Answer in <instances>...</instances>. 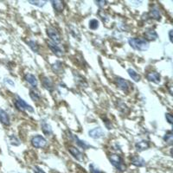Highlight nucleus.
I'll list each match as a JSON object with an SVG mask.
<instances>
[{
  "label": "nucleus",
  "instance_id": "nucleus-1",
  "mask_svg": "<svg viewBox=\"0 0 173 173\" xmlns=\"http://www.w3.org/2000/svg\"><path fill=\"white\" fill-rule=\"evenodd\" d=\"M128 42L130 46L132 49H136V50H139V51H146L149 49V43L148 42L144 39V38L140 37H133L130 38L128 40Z\"/></svg>",
  "mask_w": 173,
  "mask_h": 173
},
{
  "label": "nucleus",
  "instance_id": "nucleus-2",
  "mask_svg": "<svg viewBox=\"0 0 173 173\" xmlns=\"http://www.w3.org/2000/svg\"><path fill=\"white\" fill-rule=\"evenodd\" d=\"M109 160L111 164L113 165L116 169H118L121 171H124L126 169V167L125 166L124 160L121 158L120 155L118 154H110L109 155Z\"/></svg>",
  "mask_w": 173,
  "mask_h": 173
},
{
  "label": "nucleus",
  "instance_id": "nucleus-3",
  "mask_svg": "<svg viewBox=\"0 0 173 173\" xmlns=\"http://www.w3.org/2000/svg\"><path fill=\"white\" fill-rule=\"evenodd\" d=\"M14 104H15L17 109L21 111V112H25L26 110H28L29 112H34L33 107L29 104H27L26 102L24 101L23 99L20 98L19 96H17V99L14 101Z\"/></svg>",
  "mask_w": 173,
  "mask_h": 173
},
{
  "label": "nucleus",
  "instance_id": "nucleus-4",
  "mask_svg": "<svg viewBox=\"0 0 173 173\" xmlns=\"http://www.w3.org/2000/svg\"><path fill=\"white\" fill-rule=\"evenodd\" d=\"M47 34L49 36V37L52 40V42L58 43L61 42V35L59 33V31L55 29L54 27H49L47 29Z\"/></svg>",
  "mask_w": 173,
  "mask_h": 173
},
{
  "label": "nucleus",
  "instance_id": "nucleus-5",
  "mask_svg": "<svg viewBox=\"0 0 173 173\" xmlns=\"http://www.w3.org/2000/svg\"><path fill=\"white\" fill-rule=\"evenodd\" d=\"M31 144L35 148H42L46 146L47 141L42 136L37 135L31 139Z\"/></svg>",
  "mask_w": 173,
  "mask_h": 173
},
{
  "label": "nucleus",
  "instance_id": "nucleus-6",
  "mask_svg": "<svg viewBox=\"0 0 173 173\" xmlns=\"http://www.w3.org/2000/svg\"><path fill=\"white\" fill-rule=\"evenodd\" d=\"M115 82H116V85L120 89H121L125 93H128L129 88H130V85H129V82L126 80L121 78V77H117L115 79Z\"/></svg>",
  "mask_w": 173,
  "mask_h": 173
},
{
  "label": "nucleus",
  "instance_id": "nucleus-7",
  "mask_svg": "<svg viewBox=\"0 0 173 173\" xmlns=\"http://www.w3.org/2000/svg\"><path fill=\"white\" fill-rule=\"evenodd\" d=\"M47 43H48V46H49V48L51 49V51H52L56 56L57 57H62L63 56V50L61 49V47L56 42H54L52 41H48L47 42Z\"/></svg>",
  "mask_w": 173,
  "mask_h": 173
},
{
  "label": "nucleus",
  "instance_id": "nucleus-8",
  "mask_svg": "<svg viewBox=\"0 0 173 173\" xmlns=\"http://www.w3.org/2000/svg\"><path fill=\"white\" fill-rule=\"evenodd\" d=\"M88 134L90 136L91 138H93L94 139H101V138H103L105 136V132L102 130V128L101 127H96L93 129V130H90L88 132Z\"/></svg>",
  "mask_w": 173,
  "mask_h": 173
},
{
  "label": "nucleus",
  "instance_id": "nucleus-9",
  "mask_svg": "<svg viewBox=\"0 0 173 173\" xmlns=\"http://www.w3.org/2000/svg\"><path fill=\"white\" fill-rule=\"evenodd\" d=\"M42 86H44V88H46L47 90L52 92L54 90V84H53V82L51 81L50 78L49 77H46V76H42Z\"/></svg>",
  "mask_w": 173,
  "mask_h": 173
},
{
  "label": "nucleus",
  "instance_id": "nucleus-10",
  "mask_svg": "<svg viewBox=\"0 0 173 173\" xmlns=\"http://www.w3.org/2000/svg\"><path fill=\"white\" fill-rule=\"evenodd\" d=\"M146 78L149 82H151L157 83V84L160 82V80H161L160 75L158 74V72H155V71L148 73L146 75Z\"/></svg>",
  "mask_w": 173,
  "mask_h": 173
},
{
  "label": "nucleus",
  "instance_id": "nucleus-11",
  "mask_svg": "<svg viewBox=\"0 0 173 173\" xmlns=\"http://www.w3.org/2000/svg\"><path fill=\"white\" fill-rule=\"evenodd\" d=\"M68 151L71 153V155L74 157L75 158H76L77 160L79 161H82L83 159V155L82 153L75 146H69L68 147Z\"/></svg>",
  "mask_w": 173,
  "mask_h": 173
},
{
  "label": "nucleus",
  "instance_id": "nucleus-12",
  "mask_svg": "<svg viewBox=\"0 0 173 173\" xmlns=\"http://www.w3.org/2000/svg\"><path fill=\"white\" fill-rule=\"evenodd\" d=\"M131 163L133 166H138V167H143L146 166V161L144 160V158H142L139 156H132L131 158Z\"/></svg>",
  "mask_w": 173,
  "mask_h": 173
},
{
  "label": "nucleus",
  "instance_id": "nucleus-13",
  "mask_svg": "<svg viewBox=\"0 0 173 173\" xmlns=\"http://www.w3.org/2000/svg\"><path fill=\"white\" fill-rule=\"evenodd\" d=\"M0 122L4 126H10L11 124L10 117L8 115V113L1 108H0Z\"/></svg>",
  "mask_w": 173,
  "mask_h": 173
},
{
  "label": "nucleus",
  "instance_id": "nucleus-14",
  "mask_svg": "<svg viewBox=\"0 0 173 173\" xmlns=\"http://www.w3.org/2000/svg\"><path fill=\"white\" fill-rule=\"evenodd\" d=\"M51 4L54 8V10L57 12H62L64 9V3L62 1H59V0H53L51 1Z\"/></svg>",
  "mask_w": 173,
  "mask_h": 173
},
{
  "label": "nucleus",
  "instance_id": "nucleus-15",
  "mask_svg": "<svg viewBox=\"0 0 173 173\" xmlns=\"http://www.w3.org/2000/svg\"><path fill=\"white\" fill-rule=\"evenodd\" d=\"M149 147H150V143L147 140H141V141H139L138 143H136L135 145V148L139 151L147 150Z\"/></svg>",
  "mask_w": 173,
  "mask_h": 173
},
{
  "label": "nucleus",
  "instance_id": "nucleus-16",
  "mask_svg": "<svg viewBox=\"0 0 173 173\" xmlns=\"http://www.w3.org/2000/svg\"><path fill=\"white\" fill-rule=\"evenodd\" d=\"M145 37L149 41H154L158 38V34L154 30L152 29H149L145 32Z\"/></svg>",
  "mask_w": 173,
  "mask_h": 173
},
{
  "label": "nucleus",
  "instance_id": "nucleus-17",
  "mask_svg": "<svg viewBox=\"0 0 173 173\" xmlns=\"http://www.w3.org/2000/svg\"><path fill=\"white\" fill-rule=\"evenodd\" d=\"M41 126H42V130L43 133L47 136H49L52 134V129H51V126H49L46 121H42L41 122Z\"/></svg>",
  "mask_w": 173,
  "mask_h": 173
},
{
  "label": "nucleus",
  "instance_id": "nucleus-18",
  "mask_svg": "<svg viewBox=\"0 0 173 173\" xmlns=\"http://www.w3.org/2000/svg\"><path fill=\"white\" fill-rule=\"evenodd\" d=\"M24 79L27 82L30 83V85L32 86H37V80L36 78V76L34 75H31V74H27L25 75V77H24Z\"/></svg>",
  "mask_w": 173,
  "mask_h": 173
},
{
  "label": "nucleus",
  "instance_id": "nucleus-19",
  "mask_svg": "<svg viewBox=\"0 0 173 173\" xmlns=\"http://www.w3.org/2000/svg\"><path fill=\"white\" fill-rule=\"evenodd\" d=\"M150 16L151 17L156 19V20H160L161 19V14H160V12H159V10L157 7H152L151 9Z\"/></svg>",
  "mask_w": 173,
  "mask_h": 173
},
{
  "label": "nucleus",
  "instance_id": "nucleus-20",
  "mask_svg": "<svg viewBox=\"0 0 173 173\" xmlns=\"http://www.w3.org/2000/svg\"><path fill=\"white\" fill-rule=\"evenodd\" d=\"M30 98L32 99V101H38L41 99V95H40L39 91L35 89V87L34 88H31L30 90Z\"/></svg>",
  "mask_w": 173,
  "mask_h": 173
},
{
  "label": "nucleus",
  "instance_id": "nucleus-21",
  "mask_svg": "<svg viewBox=\"0 0 173 173\" xmlns=\"http://www.w3.org/2000/svg\"><path fill=\"white\" fill-rule=\"evenodd\" d=\"M73 139H75V141L76 142V144H77L81 148H82V149H87V148H89V147H90V145H88V144L86 143V141H83V140H82V139H80L78 137H76L75 135H73Z\"/></svg>",
  "mask_w": 173,
  "mask_h": 173
},
{
  "label": "nucleus",
  "instance_id": "nucleus-22",
  "mask_svg": "<svg viewBox=\"0 0 173 173\" xmlns=\"http://www.w3.org/2000/svg\"><path fill=\"white\" fill-rule=\"evenodd\" d=\"M127 72L128 75H130V77H131L134 82H139V81L141 80V76H140L134 69H132V68H128Z\"/></svg>",
  "mask_w": 173,
  "mask_h": 173
},
{
  "label": "nucleus",
  "instance_id": "nucleus-23",
  "mask_svg": "<svg viewBox=\"0 0 173 173\" xmlns=\"http://www.w3.org/2000/svg\"><path fill=\"white\" fill-rule=\"evenodd\" d=\"M53 71L56 72L57 74H63V68H62V64L60 62H57L55 64L52 65Z\"/></svg>",
  "mask_w": 173,
  "mask_h": 173
},
{
  "label": "nucleus",
  "instance_id": "nucleus-24",
  "mask_svg": "<svg viewBox=\"0 0 173 173\" xmlns=\"http://www.w3.org/2000/svg\"><path fill=\"white\" fill-rule=\"evenodd\" d=\"M75 81L77 82V83H78V84L82 85V86H87V83L86 82L85 79L83 78L82 75H78V74H76V75H75Z\"/></svg>",
  "mask_w": 173,
  "mask_h": 173
},
{
  "label": "nucleus",
  "instance_id": "nucleus-25",
  "mask_svg": "<svg viewBox=\"0 0 173 173\" xmlns=\"http://www.w3.org/2000/svg\"><path fill=\"white\" fill-rule=\"evenodd\" d=\"M28 45L30 47V49H32L34 52L37 53L39 51V45L37 44V42L35 41H28L27 42Z\"/></svg>",
  "mask_w": 173,
  "mask_h": 173
},
{
  "label": "nucleus",
  "instance_id": "nucleus-26",
  "mask_svg": "<svg viewBox=\"0 0 173 173\" xmlns=\"http://www.w3.org/2000/svg\"><path fill=\"white\" fill-rule=\"evenodd\" d=\"M164 140L166 141V143L168 144V145H172V140H173V135H172V132L171 131H170L166 133V135L164 136Z\"/></svg>",
  "mask_w": 173,
  "mask_h": 173
},
{
  "label": "nucleus",
  "instance_id": "nucleus-27",
  "mask_svg": "<svg viewBox=\"0 0 173 173\" xmlns=\"http://www.w3.org/2000/svg\"><path fill=\"white\" fill-rule=\"evenodd\" d=\"M10 142L12 144V146H19L21 142H20V140H19L15 135H11L10 136Z\"/></svg>",
  "mask_w": 173,
  "mask_h": 173
},
{
  "label": "nucleus",
  "instance_id": "nucleus-28",
  "mask_svg": "<svg viewBox=\"0 0 173 173\" xmlns=\"http://www.w3.org/2000/svg\"><path fill=\"white\" fill-rule=\"evenodd\" d=\"M89 28L91 30H96L99 28V21L97 19H92L89 22Z\"/></svg>",
  "mask_w": 173,
  "mask_h": 173
},
{
  "label": "nucleus",
  "instance_id": "nucleus-29",
  "mask_svg": "<svg viewBox=\"0 0 173 173\" xmlns=\"http://www.w3.org/2000/svg\"><path fill=\"white\" fill-rule=\"evenodd\" d=\"M28 2H29L30 4H33V5L38 6V7H42V6H44L46 3H47V1H31V0H29Z\"/></svg>",
  "mask_w": 173,
  "mask_h": 173
},
{
  "label": "nucleus",
  "instance_id": "nucleus-30",
  "mask_svg": "<svg viewBox=\"0 0 173 173\" xmlns=\"http://www.w3.org/2000/svg\"><path fill=\"white\" fill-rule=\"evenodd\" d=\"M89 169H90L91 173H103L102 171H101L96 166H94V165H93V164L89 166Z\"/></svg>",
  "mask_w": 173,
  "mask_h": 173
},
{
  "label": "nucleus",
  "instance_id": "nucleus-31",
  "mask_svg": "<svg viewBox=\"0 0 173 173\" xmlns=\"http://www.w3.org/2000/svg\"><path fill=\"white\" fill-rule=\"evenodd\" d=\"M166 121H168L170 124L171 125L173 124V117L171 113H166Z\"/></svg>",
  "mask_w": 173,
  "mask_h": 173
},
{
  "label": "nucleus",
  "instance_id": "nucleus-32",
  "mask_svg": "<svg viewBox=\"0 0 173 173\" xmlns=\"http://www.w3.org/2000/svg\"><path fill=\"white\" fill-rule=\"evenodd\" d=\"M95 3L100 7H104L106 4V1H95Z\"/></svg>",
  "mask_w": 173,
  "mask_h": 173
},
{
  "label": "nucleus",
  "instance_id": "nucleus-33",
  "mask_svg": "<svg viewBox=\"0 0 173 173\" xmlns=\"http://www.w3.org/2000/svg\"><path fill=\"white\" fill-rule=\"evenodd\" d=\"M34 172L35 173H45L41 169V168H39V167H37V166H35L34 168Z\"/></svg>",
  "mask_w": 173,
  "mask_h": 173
},
{
  "label": "nucleus",
  "instance_id": "nucleus-34",
  "mask_svg": "<svg viewBox=\"0 0 173 173\" xmlns=\"http://www.w3.org/2000/svg\"><path fill=\"white\" fill-rule=\"evenodd\" d=\"M4 82H6V83H8V84H10L11 86H15V83L13 82L12 80L7 79V78H6V79H4Z\"/></svg>",
  "mask_w": 173,
  "mask_h": 173
},
{
  "label": "nucleus",
  "instance_id": "nucleus-35",
  "mask_svg": "<svg viewBox=\"0 0 173 173\" xmlns=\"http://www.w3.org/2000/svg\"><path fill=\"white\" fill-rule=\"evenodd\" d=\"M169 37H170V41L171 42H172V30H171L169 31Z\"/></svg>",
  "mask_w": 173,
  "mask_h": 173
}]
</instances>
